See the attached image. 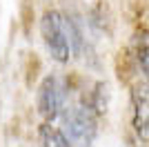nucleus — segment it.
I'll return each instance as SVG.
<instances>
[{
  "instance_id": "obj_1",
  "label": "nucleus",
  "mask_w": 149,
  "mask_h": 147,
  "mask_svg": "<svg viewBox=\"0 0 149 147\" xmlns=\"http://www.w3.org/2000/svg\"><path fill=\"white\" fill-rule=\"evenodd\" d=\"M40 36L47 54L56 62H69L71 56V40H69V27L67 16L60 13L58 9H47L40 16Z\"/></svg>"
},
{
  "instance_id": "obj_2",
  "label": "nucleus",
  "mask_w": 149,
  "mask_h": 147,
  "mask_svg": "<svg viewBox=\"0 0 149 147\" xmlns=\"http://www.w3.org/2000/svg\"><path fill=\"white\" fill-rule=\"evenodd\" d=\"M62 123V134L67 136V141L74 147H91L98 134V116L93 114L85 105H74V107H65L60 114Z\"/></svg>"
},
{
  "instance_id": "obj_3",
  "label": "nucleus",
  "mask_w": 149,
  "mask_h": 147,
  "mask_svg": "<svg viewBox=\"0 0 149 147\" xmlns=\"http://www.w3.org/2000/svg\"><path fill=\"white\" fill-rule=\"evenodd\" d=\"M65 100H67L65 80L56 74L45 76L36 92V107H38V114L42 116V120L54 123L56 118H60V114L65 111Z\"/></svg>"
},
{
  "instance_id": "obj_4",
  "label": "nucleus",
  "mask_w": 149,
  "mask_h": 147,
  "mask_svg": "<svg viewBox=\"0 0 149 147\" xmlns=\"http://www.w3.org/2000/svg\"><path fill=\"white\" fill-rule=\"evenodd\" d=\"M131 125L138 138L149 143V85L145 80L131 87Z\"/></svg>"
},
{
  "instance_id": "obj_5",
  "label": "nucleus",
  "mask_w": 149,
  "mask_h": 147,
  "mask_svg": "<svg viewBox=\"0 0 149 147\" xmlns=\"http://www.w3.org/2000/svg\"><path fill=\"white\" fill-rule=\"evenodd\" d=\"M131 58L138 65V69L143 71L145 83L149 85V29L145 27H138L134 34H131Z\"/></svg>"
},
{
  "instance_id": "obj_6",
  "label": "nucleus",
  "mask_w": 149,
  "mask_h": 147,
  "mask_svg": "<svg viewBox=\"0 0 149 147\" xmlns=\"http://www.w3.org/2000/svg\"><path fill=\"white\" fill-rule=\"evenodd\" d=\"M38 147H74L54 123H42L38 127Z\"/></svg>"
},
{
  "instance_id": "obj_7",
  "label": "nucleus",
  "mask_w": 149,
  "mask_h": 147,
  "mask_svg": "<svg viewBox=\"0 0 149 147\" xmlns=\"http://www.w3.org/2000/svg\"><path fill=\"white\" fill-rule=\"evenodd\" d=\"M129 147H149V143H145V141H140L138 136H134L129 141Z\"/></svg>"
}]
</instances>
